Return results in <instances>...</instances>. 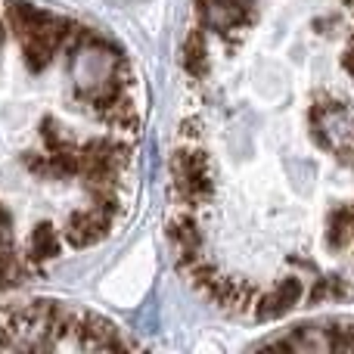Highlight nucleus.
Listing matches in <instances>:
<instances>
[{
    "instance_id": "obj_1",
    "label": "nucleus",
    "mask_w": 354,
    "mask_h": 354,
    "mask_svg": "<svg viewBox=\"0 0 354 354\" xmlns=\"http://www.w3.org/2000/svg\"><path fill=\"white\" fill-rule=\"evenodd\" d=\"M168 227L227 314L354 299V0H193Z\"/></svg>"
},
{
    "instance_id": "obj_2",
    "label": "nucleus",
    "mask_w": 354,
    "mask_h": 354,
    "mask_svg": "<svg viewBox=\"0 0 354 354\" xmlns=\"http://www.w3.org/2000/svg\"><path fill=\"white\" fill-rule=\"evenodd\" d=\"M143 118V81L109 35L28 0H0V289L128 224Z\"/></svg>"
},
{
    "instance_id": "obj_3",
    "label": "nucleus",
    "mask_w": 354,
    "mask_h": 354,
    "mask_svg": "<svg viewBox=\"0 0 354 354\" xmlns=\"http://www.w3.org/2000/svg\"><path fill=\"white\" fill-rule=\"evenodd\" d=\"M140 348L93 311L56 301L0 308V351H118Z\"/></svg>"
},
{
    "instance_id": "obj_4",
    "label": "nucleus",
    "mask_w": 354,
    "mask_h": 354,
    "mask_svg": "<svg viewBox=\"0 0 354 354\" xmlns=\"http://www.w3.org/2000/svg\"><path fill=\"white\" fill-rule=\"evenodd\" d=\"M264 348H295V351H354V320L317 324L295 330L292 336L264 339Z\"/></svg>"
}]
</instances>
